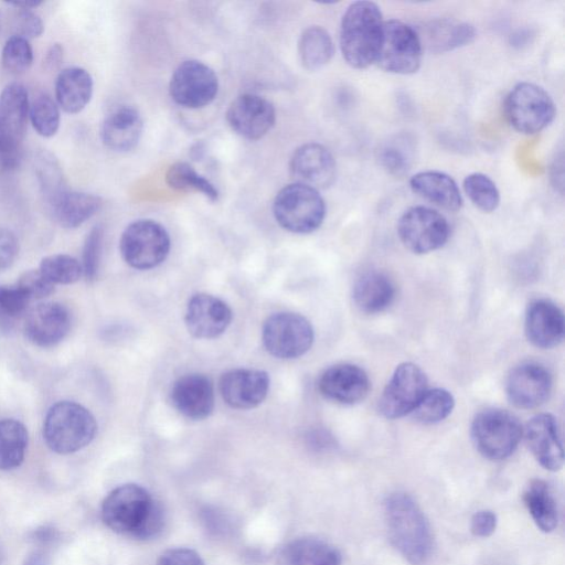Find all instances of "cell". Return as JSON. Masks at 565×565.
I'll return each instance as SVG.
<instances>
[{"label":"cell","mask_w":565,"mask_h":565,"mask_svg":"<svg viewBox=\"0 0 565 565\" xmlns=\"http://www.w3.org/2000/svg\"><path fill=\"white\" fill-rule=\"evenodd\" d=\"M102 519L114 532L149 540L156 537L164 525V510L149 492L135 483L121 484L105 498Z\"/></svg>","instance_id":"cell-1"},{"label":"cell","mask_w":565,"mask_h":565,"mask_svg":"<svg viewBox=\"0 0 565 565\" xmlns=\"http://www.w3.org/2000/svg\"><path fill=\"white\" fill-rule=\"evenodd\" d=\"M384 515L395 548L413 565L425 563L433 551V534L415 500L404 492L392 493L385 500Z\"/></svg>","instance_id":"cell-2"},{"label":"cell","mask_w":565,"mask_h":565,"mask_svg":"<svg viewBox=\"0 0 565 565\" xmlns=\"http://www.w3.org/2000/svg\"><path fill=\"white\" fill-rule=\"evenodd\" d=\"M383 15L372 1H355L343 13L340 50L347 64L363 70L375 63L383 35Z\"/></svg>","instance_id":"cell-3"},{"label":"cell","mask_w":565,"mask_h":565,"mask_svg":"<svg viewBox=\"0 0 565 565\" xmlns=\"http://www.w3.org/2000/svg\"><path fill=\"white\" fill-rule=\"evenodd\" d=\"M97 423L93 414L78 403L61 401L50 407L43 424V438L56 454H73L95 437Z\"/></svg>","instance_id":"cell-4"},{"label":"cell","mask_w":565,"mask_h":565,"mask_svg":"<svg viewBox=\"0 0 565 565\" xmlns=\"http://www.w3.org/2000/svg\"><path fill=\"white\" fill-rule=\"evenodd\" d=\"M30 98L26 88L13 82L0 94V171L15 169L22 158L29 121Z\"/></svg>","instance_id":"cell-5"},{"label":"cell","mask_w":565,"mask_h":565,"mask_svg":"<svg viewBox=\"0 0 565 565\" xmlns=\"http://www.w3.org/2000/svg\"><path fill=\"white\" fill-rule=\"evenodd\" d=\"M504 116L520 134L534 135L546 128L555 118L556 107L551 95L541 86L521 82L504 98Z\"/></svg>","instance_id":"cell-6"},{"label":"cell","mask_w":565,"mask_h":565,"mask_svg":"<svg viewBox=\"0 0 565 565\" xmlns=\"http://www.w3.org/2000/svg\"><path fill=\"white\" fill-rule=\"evenodd\" d=\"M273 213L277 223L285 230L307 234L322 224L326 203L318 190L294 182L277 193Z\"/></svg>","instance_id":"cell-7"},{"label":"cell","mask_w":565,"mask_h":565,"mask_svg":"<svg viewBox=\"0 0 565 565\" xmlns=\"http://www.w3.org/2000/svg\"><path fill=\"white\" fill-rule=\"evenodd\" d=\"M522 431L514 415L498 408L480 412L471 425V438L476 448L490 460H502L512 455Z\"/></svg>","instance_id":"cell-8"},{"label":"cell","mask_w":565,"mask_h":565,"mask_svg":"<svg viewBox=\"0 0 565 565\" xmlns=\"http://www.w3.org/2000/svg\"><path fill=\"white\" fill-rule=\"evenodd\" d=\"M423 45L415 28L395 19L384 21L375 64L385 72L409 75L422 64Z\"/></svg>","instance_id":"cell-9"},{"label":"cell","mask_w":565,"mask_h":565,"mask_svg":"<svg viewBox=\"0 0 565 565\" xmlns=\"http://www.w3.org/2000/svg\"><path fill=\"white\" fill-rule=\"evenodd\" d=\"M170 246L167 230L152 220L130 223L122 232L119 243L124 260L140 270L160 265L167 258Z\"/></svg>","instance_id":"cell-10"},{"label":"cell","mask_w":565,"mask_h":565,"mask_svg":"<svg viewBox=\"0 0 565 565\" xmlns=\"http://www.w3.org/2000/svg\"><path fill=\"white\" fill-rule=\"evenodd\" d=\"M262 338L269 354L290 360L303 355L311 348L315 333L311 323L303 316L278 312L265 320Z\"/></svg>","instance_id":"cell-11"},{"label":"cell","mask_w":565,"mask_h":565,"mask_svg":"<svg viewBox=\"0 0 565 565\" xmlns=\"http://www.w3.org/2000/svg\"><path fill=\"white\" fill-rule=\"evenodd\" d=\"M450 227L443 214L424 206H411L399 216L397 234L403 245L415 254H427L444 246Z\"/></svg>","instance_id":"cell-12"},{"label":"cell","mask_w":565,"mask_h":565,"mask_svg":"<svg viewBox=\"0 0 565 565\" xmlns=\"http://www.w3.org/2000/svg\"><path fill=\"white\" fill-rule=\"evenodd\" d=\"M218 90L214 71L196 60H186L174 70L170 83L171 98L180 106L202 108L213 102Z\"/></svg>","instance_id":"cell-13"},{"label":"cell","mask_w":565,"mask_h":565,"mask_svg":"<svg viewBox=\"0 0 565 565\" xmlns=\"http://www.w3.org/2000/svg\"><path fill=\"white\" fill-rule=\"evenodd\" d=\"M427 391L424 371L412 362L399 364L379 402L381 414L394 419L411 414Z\"/></svg>","instance_id":"cell-14"},{"label":"cell","mask_w":565,"mask_h":565,"mask_svg":"<svg viewBox=\"0 0 565 565\" xmlns=\"http://www.w3.org/2000/svg\"><path fill=\"white\" fill-rule=\"evenodd\" d=\"M228 126L238 136L257 140L264 137L275 125L276 111L273 104L256 94L237 96L226 110Z\"/></svg>","instance_id":"cell-15"},{"label":"cell","mask_w":565,"mask_h":565,"mask_svg":"<svg viewBox=\"0 0 565 565\" xmlns=\"http://www.w3.org/2000/svg\"><path fill=\"white\" fill-rule=\"evenodd\" d=\"M289 172L295 183L316 190L331 186L337 175V163L328 148L318 142L298 147L289 162Z\"/></svg>","instance_id":"cell-16"},{"label":"cell","mask_w":565,"mask_h":565,"mask_svg":"<svg viewBox=\"0 0 565 565\" xmlns=\"http://www.w3.org/2000/svg\"><path fill=\"white\" fill-rule=\"evenodd\" d=\"M232 318V310L225 301L213 295L200 292L190 298L184 321L193 337L213 339L227 329Z\"/></svg>","instance_id":"cell-17"},{"label":"cell","mask_w":565,"mask_h":565,"mask_svg":"<svg viewBox=\"0 0 565 565\" xmlns=\"http://www.w3.org/2000/svg\"><path fill=\"white\" fill-rule=\"evenodd\" d=\"M551 387L548 371L541 364L527 362L510 372L505 392L515 407L529 409L542 405L547 399Z\"/></svg>","instance_id":"cell-18"},{"label":"cell","mask_w":565,"mask_h":565,"mask_svg":"<svg viewBox=\"0 0 565 565\" xmlns=\"http://www.w3.org/2000/svg\"><path fill=\"white\" fill-rule=\"evenodd\" d=\"M218 386L223 399L231 407L250 409L266 398L269 376L262 370L234 369L221 376Z\"/></svg>","instance_id":"cell-19"},{"label":"cell","mask_w":565,"mask_h":565,"mask_svg":"<svg viewBox=\"0 0 565 565\" xmlns=\"http://www.w3.org/2000/svg\"><path fill=\"white\" fill-rule=\"evenodd\" d=\"M71 328L68 310L58 302H42L26 311L24 333L33 344L50 348L61 342Z\"/></svg>","instance_id":"cell-20"},{"label":"cell","mask_w":565,"mask_h":565,"mask_svg":"<svg viewBox=\"0 0 565 565\" xmlns=\"http://www.w3.org/2000/svg\"><path fill=\"white\" fill-rule=\"evenodd\" d=\"M525 441L537 462L550 471L563 467L564 452L555 417L547 413L532 417L524 428Z\"/></svg>","instance_id":"cell-21"},{"label":"cell","mask_w":565,"mask_h":565,"mask_svg":"<svg viewBox=\"0 0 565 565\" xmlns=\"http://www.w3.org/2000/svg\"><path fill=\"white\" fill-rule=\"evenodd\" d=\"M320 393L328 399L340 404L361 402L370 390V380L365 371L358 365L342 363L328 367L319 377Z\"/></svg>","instance_id":"cell-22"},{"label":"cell","mask_w":565,"mask_h":565,"mask_svg":"<svg viewBox=\"0 0 565 565\" xmlns=\"http://www.w3.org/2000/svg\"><path fill=\"white\" fill-rule=\"evenodd\" d=\"M174 408L190 419H203L214 408L213 383L204 374L191 373L179 377L171 387Z\"/></svg>","instance_id":"cell-23"},{"label":"cell","mask_w":565,"mask_h":565,"mask_svg":"<svg viewBox=\"0 0 565 565\" xmlns=\"http://www.w3.org/2000/svg\"><path fill=\"white\" fill-rule=\"evenodd\" d=\"M527 340L541 349L558 345L564 339L565 320L561 308L547 299L533 300L525 312Z\"/></svg>","instance_id":"cell-24"},{"label":"cell","mask_w":565,"mask_h":565,"mask_svg":"<svg viewBox=\"0 0 565 565\" xmlns=\"http://www.w3.org/2000/svg\"><path fill=\"white\" fill-rule=\"evenodd\" d=\"M142 129L143 124L138 110L121 106L104 119L100 126V139L108 149L125 152L138 145Z\"/></svg>","instance_id":"cell-25"},{"label":"cell","mask_w":565,"mask_h":565,"mask_svg":"<svg viewBox=\"0 0 565 565\" xmlns=\"http://www.w3.org/2000/svg\"><path fill=\"white\" fill-rule=\"evenodd\" d=\"M423 49L445 53L471 43L476 38L472 24L454 19H435L416 29Z\"/></svg>","instance_id":"cell-26"},{"label":"cell","mask_w":565,"mask_h":565,"mask_svg":"<svg viewBox=\"0 0 565 565\" xmlns=\"http://www.w3.org/2000/svg\"><path fill=\"white\" fill-rule=\"evenodd\" d=\"M414 193L449 212L462 206V196L456 181L440 171H420L409 179Z\"/></svg>","instance_id":"cell-27"},{"label":"cell","mask_w":565,"mask_h":565,"mask_svg":"<svg viewBox=\"0 0 565 565\" xmlns=\"http://www.w3.org/2000/svg\"><path fill=\"white\" fill-rule=\"evenodd\" d=\"M94 83L83 67L71 66L62 70L55 81V102L68 114L81 113L89 103Z\"/></svg>","instance_id":"cell-28"},{"label":"cell","mask_w":565,"mask_h":565,"mask_svg":"<svg viewBox=\"0 0 565 565\" xmlns=\"http://www.w3.org/2000/svg\"><path fill=\"white\" fill-rule=\"evenodd\" d=\"M395 288L383 273L369 271L354 284L353 300L358 308L366 313H376L386 309L393 301Z\"/></svg>","instance_id":"cell-29"},{"label":"cell","mask_w":565,"mask_h":565,"mask_svg":"<svg viewBox=\"0 0 565 565\" xmlns=\"http://www.w3.org/2000/svg\"><path fill=\"white\" fill-rule=\"evenodd\" d=\"M281 565H341L340 552L326 541L316 537L298 539L286 546Z\"/></svg>","instance_id":"cell-30"},{"label":"cell","mask_w":565,"mask_h":565,"mask_svg":"<svg viewBox=\"0 0 565 565\" xmlns=\"http://www.w3.org/2000/svg\"><path fill=\"white\" fill-rule=\"evenodd\" d=\"M102 206L95 194L68 190L50 209L54 220L65 228H76L89 220Z\"/></svg>","instance_id":"cell-31"},{"label":"cell","mask_w":565,"mask_h":565,"mask_svg":"<svg viewBox=\"0 0 565 565\" xmlns=\"http://www.w3.org/2000/svg\"><path fill=\"white\" fill-rule=\"evenodd\" d=\"M523 501L536 526L545 532L555 530L558 511L548 484L541 479H533L525 488Z\"/></svg>","instance_id":"cell-32"},{"label":"cell","mask_w":565,"mask_h":565,"mask_svg":"<svg viewBox=\"0 0 565 565\" xmlns=\"http://www.w3.org/2000/svg\"><path fill=\"white\" fill-rule=\"evenodd\" d=\"M298 53L306 70L317 71L328 64L333 56L332 39L322 26H309L300 35Z\"/></svg>","instance_id":"cell-33"},{"label":"cell","mask_w":565,"mask_h":565,"mask_svg":"<svg viewBox=\"0 0 565 565\" xmlns=\"http://www.w3.org/2000/svg\"><path fill=\"white\" fill-rule=\"evenodd\" d=\"M29 435L19 420H0V470L18 468L24 460Z\"/></svg>","instance_id":"cell-34"},{"label":"cell","mask_w":565,"mask_h":565,"mask_svg":"<svg viewBox=\"0 0 565 565\" xmlns=\"http://www.w3.org/2000/svg\"><path fill=\"white\" fill-rule=\"evenodd\" d=\"M35 173L44 201L51 209L68 191L57 160L47 152H41L35 159Z\"/></svg>","instance_id":"cell-35"},{"label":"cell","mask_w":565,"mask_h":565,"mask_svg":"<svg viewBox=\"0 0 565 565\" xmlns=\"http://www.w3.org/2000/svg\"><path fill=\"white\" fill-rule=\"evenodd\" d=\"M167 184L179 191H195L202 193L210 201L218 199V191L207 179L199 174L186 162H175L169 167L166 173Z\"/></svg>","instance_id":"cell-36"},{"label":"cell","mask_w":565,"mask_h":565,"mask_svg":"<svg viewBox=\"0 0 565 565\" xmlns=\"http://www.w3.org/2000/svg\"><path fill=\"white\" fill-rule=\"evenodd\" d=\"M454 406L455 399L450 392L444 388H433L425 392L411 414L419 423L435 424L445 419Z\"/></svg>","instance_id":"cell-37"},{"label":"cell","mask_w":565,"mask_h":565,"mask_svg":"<svg viewBox=\"0 0 565 565\" xmlns=\"http://www.w3.org/2000/svg\"><path fill=\"white\" fill-rule=\"evenodd\" d=\"M29 119L40 136L53 137L61 124L60 107L50 95L41 93L30 102Z\"/></svg>","instance_id":"cell-38"},{"label":"cell","mask_w":565,"mask_h":565,"mask_svg":"<svg viewBox=\"0 0 565 565\" xmlns=\"http://www.w3.org/2000/svg\"><path fill=\"white\" fill-rule=\"evenodd\" d=\"M465 193L479 210L493 212L500 204V192L495 183L484 173L468 174L462 182Z\"/></svg>","instance_id":"cell-39"},{"label":"cell","mask_w":565,"mask_h":565,"mask_svg":"<svg viewBox=\"0 0 565 565\" xmlns=\"http://www.w3.org/2000/svg\"><path fill=\"white\" fill-rule=\"evenodd\" d=\"M39 270L54 285L73 284L83 275L82 264L76 258L65 254L44 257Z\"/></svg>","instance_id":"cell-40"},{"label":"cell","mask_w":565,"mask_h":565,"mask_svg":"<svg viewBox=\"0 0 565 565\" xmlns=\"http://www.w3.org/2000/svg\"><path fill=\"white\" fill-rule=\"evenodd\" d=\"M31 301L15 286H0V331H10L25 316Z\"/></svg>","instance_id":"cell-41"},{"label":"cell","mask_w":565,"mask_h":565,"mask_svg":"<svg viewBox=\"0 0 565 565\" xmlns=\"http://www.w3.org/2000/svg\"><path fill=\"white\" fill-rule=\"evenodd\" d=\"M2 66L10 73L21 74L33 63V50L28 39L13 34L1 52Z\"/></svg>","instance_id":"cell-42"},{"label":"cell","mask_w":565,"mask_h":565,"mask_svg":"<svg viewBox=\"0 0 565 565\" xmlns=\"http://www.w3.org/2000/svg\"><path fill=\"white\" fill-rule=\"evenodd\" d=\"M377 160L387 173L402 178L411 168V150L401 141H388L377 150Z\"/></svg>","instance_id":"cell-43"},{"label":"cell","mask_w":565,"mask_h":565,"mask_svg":"<svg viewBox=\"0 0 565 565\" xmlns=\"http://www.w3.org/2000/svg\"><path fill=\"white\" fill-rule=\"evenodd\" d=\"M103 227L97 225L87 234L83 246V275L87 280L96 278L103 248Z\"/></svg>","instance_id":"cell-44"},{"label":"cell","mask_w":565,"mask_h":565,"mask_svg":"<svg viewBox=\"0 0 565 565\" xmlns=\"http://www.w3.org/2000/svg\"><path fill=\"white\" fill-rule=\"evenodd\" d=\"M17 286L30 301L47 297L54 291V284L51 282L39 269L23 273Z\"/></svg>","instance_id":"cell-45"},{"label":"cell","mask_w":565,"mask_h":565,"mask_svg":"<svg viewBox=\"0 0 565 565\" xmlns=\"http://www.w3.org/2000/svg\"><path fill=\"white\" fill-rule=\"evenodd\" d=\"M14 9L13 26L15 34L28 40L39 38L44 31L41 18L32 10Z\"/></svg>","instance_id":"cell-46"},{"label":"cell","mask_w":565,"mask_h":565,"mask_svg":"<svg viewBox=\"0 0 565 565\" xmlns=\"http://www.w3.org/2000/svg\"><path fill=\"white\" fill-rule=\"evenodd\" d=\"M157 565H204L201 556L191 548L178 547L163 552Z\"/></svg>","instance_id":"cell-47"},{"label":"cell","mask_w":565,"mask_h":565,"mask_svg":"<svg viewBox=\"0 0 565 565\" xmlns=\"http://www.w3.org/2000/svg\"><path fill=\"white\" fill-rule=\"evenodd\" d=\"M19 250L17 236L12 231L0 227V270L9 268Z\"/></svg>","instance_id":"cell-48"},{"label":"cell","mask_w":565,"mask_h":565,"mask_svg":"<svg viewBox=\"0 0 565 565\" xmlns=\"http://www.w3.org/2000/svg\"><path fill=\"white\" fill-rule=\"evenodd\" d=\"M497 515L490 510H480L471 519L470 530L475 536L488 537L497 527Z\"/></svg>","instance_id":"cell-49"},{"label":"cell","mask_w":565,"mask_h":565,"mask_svg":"<svg viewBox=\"0 0 565 565\" xmlns=\"http://www.w3.org/2000/svg\"><path fill=\"white\" fill-rule=\"evenodd\" d=\"M29 540L39 548L44 550L55 546L61 540V533L53 525L44 524L32 530Z\"/></svg>","instance_id":"cell-50"},{"label":"cell","mask_w":565,"mask_h":565,"mask_svg":"<svg viewBox=\"0 0 565 565\" xmlns=\"http://www.w3.org/2000/svg\"><path fill=\"white\" fill-rule=\"evenodd\" d=\"M551 180L553 186L559 192L563 193V181H564V162H563V153L556 156L551 167Z\"/></svg>","instance_id":"cell-51"},{"label":"cell","mask_w":565,"mask_h":565,"mask_svg":"<svg viewBox=\"0 0 565 565\" xmlns=\"http://www.w3.org/2000/svg\"><path fill=\"white\" fill-rule=\"evenodd\" d=\"M63 46L60 43H54L50 46L47 50L45 57H44V64L46 68L54 70L57 68L62 61H63Z\"/></svg>","instance_id":"cell-52"},{"label":"cell","mask_w":565,"mask_h":565,"mask_svg":"<svg viewBox=\"0 0 565 565\" xmlns=\"http://www.w3.org/2000/svg\"><path fill=\"white\" fill-rule=\"evenodd\" d=\"M22 565H52V559L45 550L38 548L25 557Z\"/></svg>","instance_id":"cell-53"},{"label":"cell","mask_w":565,"mask_h":565,"mask_svg":"<svg viewBox=\"0 0 565 565\" xmlns=\"http://www.w3.org/2000/svg\"><path fill=\"white\" fill-rule=\"evenodd\" d=\"M42 1H17V2H7L8 6L18 8V9H26V10H33L34 8H38L41 6Z\"/></svg>","instance_id":"cell-54"},{"label":"cell","mask_w":565,"mask_h":565,"mask_svg":"<svg viewBox=\"0 0 565 565\" xmlns=\"http://www.w3.org/2000/svg\"><path fill=\"white\" fill-rule=\"evenodd\" d=\"M0 30H1V13H0Z\"/></svg>","instance_id":"cell-55"}]
</instances>
